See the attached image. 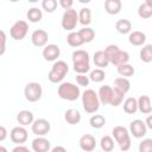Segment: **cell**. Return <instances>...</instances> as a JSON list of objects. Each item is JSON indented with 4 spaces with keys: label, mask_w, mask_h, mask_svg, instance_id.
<instances>
[{
    "label": "cell",
    "mask_w": 152,
    "mask_h": 152,
    "mask_svg": "<svg viewBox=\"0 0 152 152\" xmlns=\"http://www.w3.org/2000/svg\"><path fill=\"white\" fill-rule=\"evenodd\" d=\"M103 51L107 55V57L109 59V63H112L115 66H119L121 64H126L129 61L128 52L120 50L119 46L115 45V44H109Z\"/></svg>",
    "instance_id": "cell-1"
},
{
    "label": "cell",
    "mask_w": 152,
    "mask_h": 152,
    "mask_svg": "<svg viewBox=\"0 0 152 152\" xmlns=\"http://www.w3.org/2000/svg\"><path fill=\"white\" fill-rule=\"evenodd\" d=\"M100 101L97 93L93 89H86L82 94V106L88 114L96 113L100 108Z\"/></svg>",
    "instance_id": "cell-2"
},
{
    "label": "cell",
    "mask_w": 152,
    "mask_h": 152,
    "mask_svg": "<svg viewBox=\"0 0 152 152\" xmlns=\"http://www.w3.org/2000/svg\"><path fill=\"white\" fill-rule=\"evenodd\" d=\"M57 93H58V96L61 99L66 100V101H75L81 95L80 87L71 83V82H62L58 86Z\"/></svg>",
    "instance_id": "cell-3"
},
{
    "label": "cell",
    "mask_w": 152,
    "mask_h": 152,
    "mask_svg": "<svg viewBox=\"0 0 152 152\" xmlns=\"http://www.w3.org/2000/svg\"><path fill=\"white\" fill-rule=\"evenodd\" d=\"M68 71H69V65L66 64V62L56 61L52 64V66L48 74V78L51 83H59L63 81V78L65 77Z\"/></svg>",
    "instance_id": "cell-4"
},
{
    "label": "cell",
    "mask_w": 152,
    "mask_h": 152,
    "mask_svg": "<svg viewBox=\"0 0 152 152\" xmlns=\"http://www.w3.org/2000/svg\"><path fill=\"white\" fill-rule=\"evenodd\" d=\"M112 134L115 139V141L118 142L119 147L121 151L126 152L131 148V135H129V132L126 127L124 126H115L113 129H112Z\"/></svg>",
    "instance_id": "cell-5"
},
{
    "label": "cell",
    "mask_w": 152,
    "mask_h": 152,
    "mask_svg": "<svg viewBox=\"0 0 152 152\" xmlns=\"http://www.w3.org/2000/svg\"><path fill=\"white\" fill-rule=\"evenodd\" d=\"M24 95H25V99L28 102L39 101L42 99V95H43V89H42L40 83H38V82L27 83L24 88Z\"/></svg>",
    "instance_id": "cell-6"
},
{
    "label": "cell",
    "mask_w": 152,
    "mask_h": 152,
    "mask_svg": "<svg viewBox=\"0 0 152 152\" xmlns=\"http://www.w3.org/2000/svg\"><path fill=\"white\" fill-rule=\"evenodd\" d=\"M77 23H78V14H77L76 10L70 8V10L64 11V13L62 15V20H61V25H62L63 30L72 32V30L76 27Z\"/></svg>",
    "instance_id": "cell-7"
},
{
    "label": "cell",
    "mask_w": 152,
    "mask_h": 152,
    "mask_svg": "<svg viewBox=\"0 0 152 152\" xmlns=\"http://www.w3.org/2000/svg\"><path fill=\"white\" fill-rule=\"evenodd\" d=\"M28 31V24L25 20H18L15 21L11 30H10V34L14 40H23Z\"/></svg>",
    "instance_id": "cell-8"
},
{
    "label": "cell",
    "mask_w": 152,
    "mask_h": 152,
    "mask_svg": "<svg viewBox=\"0 0 152 152\" xmlns=\"http://www.w3.org/2000/svg\"><path fill=\"white\" fill-rule=\"evenodd\" d=\"M51 125L46 119H37L32 122L31 129L37 137H44L50 132Z\"/></svg>",
    "instance_id": "cell-9"
},
{
    "label": "cell",
    "mask_w": 152,
    "mask_h": 152,
    "mask_svg": "<svg viewBox=\"0 0 152 152\" xmlns=\"http://www.w3.org/2000/svg\"><path fill=\"white\" fill-rule=\"evenodd\" d=\"M10 138H11L12 142H14L17 145H21V144H24L27 140L28 133H27L25 127L17 126V127H13L12 131L10 132Z\"/></svg>",
    "instance_id": "cell-10"
},
{
    "label": "cell",
    "mask_w": 152,
    "mask_h": 152,
    "mask_svg": "<svg viewBox=\"0 0 152 152\" xmlns=\"http://www.w3.org/2000/svg\"><path fill=\"white\" fill-rule=\"evenodd\" d=\"M129 133L134 138H142L147 133V127L142 120L135 119L129 124Z\"/></svg>",
    "instance_id": "cell-11"
},
{
    "label": "cell",
    "mask_w": 152,
    "mask_h": 152,
    "mask_svg": "<svg viewBox=\"0 0 152 152\" xmlns=\"http://www.w3.org/2000/svg\"><path fill=\"white\" fill-rule=\"evenodd\" d=\"M42 55H43L45 61H48V62H56L57 58L61 55V49L56 44H48V45L44 46Z\"/></svg>",
    "instance_id": "cell-12"
},
{
    "label": "cell",
    "mask_w": 152,
    "mask_h": 152,
    "mask_svg": "<svg viewBox=\"0 0 152 152\" xmlns=\"http://www.w3.org/2000/svg\"><path fill=\"white\" fill-rule=\"evenodd\" d=\"M48 39H49V34L45 30H42V28H38V30H34L31 34V42L34 46L37 48H43L48 43Z\"/></svg>",
    "instance_id": "cell-13"
},
{
    "label": "cell",
    "mask_w": 152,
    "mask_h": 152,
    "mask_svg": "<svg viewBox=\"0 0 152 152\" xmlns=\"http://www.w3.org/2000/svg\"><path fill=\"white\" fill-rule=\"evenodd\" d=\"M78 144H80L81 150L84 152H91L96 147V140L91 134H83L80 138Z\"/></svg>",
    "instance_id": "cell-14"
},
{
    "label": "cell",
    "mask_w": 152,
    "mask_h": 152,
    "mask_svg": "<svg viewBox=\"0 0 152 152\" xmlns=\"http://www.w3.org/2000/svg\"><path fill=\"white\" fill-rule=\"evenodd\" d=\"M31 146H32L33 152H49L51 147L49 139L44 137H37L36 139H33Z\"/></svg>",
    "instance_id": "cell-15"
},
{
    "label": "cell",
    "mask_w": 152,
    "mask_h": 152,
    "mask_svg": "<svg viewBox=\"0 0 152 152\" xmlns=\"http://www.w3.org/2000/svg\"><path fill=\"white\" fill-rule=\"evenodd\" d=\"M112 94H113V88L110 86H102V87H100L99 93H97L100 103L109 104L110 99H112Z\"/></svg>",
    "instance_id": "cell-16"
},
{
    "label": "cell",
    "mask_w": 152,
    "mask_h": 152,
    "mask_svg": "<svg viewBox=\"0 0 152 152\" xmlns=\"http://www.w3.org/2000/svg\"><path fill=\"white\" fill-rule=\"evenodd\" d=\"M138 103V110L141 112L142 114H150L152 112V106H151V99L147 95H141L137 100Z\"/></svg>",
    "instance_id": "cell-17"
},
{
    "label": "cell",
    "mask_w": 152,
    "mask_h": 152,
    "mask_svg": "<svg viewBox=\"0 0 152 152\" xmlns=\"http://www.w3.org/2000/svg\"><path fill=\"white\" fill-rule=\"evenodd\" d=\"M17 121L19 122L20 126L25 127V126H28V125H32V122L34 121V116H33V113L30 112V110H20L17 115Z\"/></svg>",
    "instance_id": "cell-18"
},
{
    "label": "cell",
    "mask_w": 152,
    "mask_h": 152,
    "mask_svg": "<svg viewBox=\"0 0 152 152\" xmlns=\"http://www.w3.org/2000/svg\"><path fill=\"white\" fill-rule=\"evenodd\" d=\"M93 62L99 69H103V68L108 66V64H109V59H108V57H107V55L104 53L103 50H99L94 53Z\"/></svg>",
    "instance_id": "cell-19"
},
{
    "label": "cell",
    "mask_w": 152,
    "mask_h": 152,
    "mask_svg": "<svg viewBox=\"0 0 152 152\" xmlns=\"http://www.w3.org/2000/svg\"><path fill=\"white\" fill-rule=\"evenodd\" d=\"M113 89L125 95L131 89V82L128 81V78L118 77V78L114 80V87H113Z\"/></svg>",
    "instance_id": "cell-20"
},
{
    "label": "cell",
    "mask_w": 152,
    "mask_h": 152,
    "mask_svg": "<svg viewBox=\"0 0 152 152\" xmlns=\"http://www.w3.org/2000/svg\"><path fill=\"white\" fill-rule=\"evenodd\" d=\"M128 42L134 45V46H141L145 44L146 42V34L141 31H133V32H129V36H128Z\"/></svg>",
    "instance_id": "cell-21"
},
{
    "label": "cell",
    "mask_w": 152,
    "mask_h": 152,
    "mask_svg": "<svg viewBox=\"0 0 152 152\" xmlns=\"http://www.w3.org/2000/svg\"><path fill=\"white\" fill-rule=\"evenodd\" d=\"M121 7H122V4L120 0H106L104 1V11L108 14L115 15L120 13Z\"/></svg>",
    "instance_id": "cell-22"
},
{
    "label": "cell",
    "mask_w": 152,
    "mask_h": 152,
    "mask_svg": "<svg viewBox=\"0 0 152 152\" xmlns=\"http://www.w3.org/2000/svg\"><path fill=\"white\" fill-rule=\"evenodd\" d=\"M64 119L69 125H77L81 121V113L75 108H69L64 113Z\"/></svg>",
    "instance_id": "cell-23"
},
{
    "label": "cell",
    "mask_w": 152,
    "mask_h": 152,
    "mask_svg": "<svg viewBox=\"0 0 152 152\" xmlns=\"http://www.w3.org/2000/svg\"><path fill=\"white\" fill-rule=\"evenodd\" d=\"M72 64H81V63H89L90 57L86 50H76L71 55Z\"/></svg>",
    "instance_id": "cell-24"
},
{
    "label": "cell",
    "mask_w": 152,
    "mask_h": 152,
    "mask_svg": "<svg viewBox=\"0 0 152 152\" xmlns=\"http://www.w3.org/2000/svg\"><path fill=\"white\" fill-rule=\"evenodd\" d=\"M138 15L142 19H148L152 15V2L150 0H146L142 2L138 8Z\"/></svg>",
    "instance_id": "cell-25"
},
{
    "label": "cell",
    "mask_w": 152,
    "mask_h": 152,
    "mask_svg": "<svg viewBox=\"0 0 152 152\" xmlns=\"http://www.w3.org/2000/svg\"><path fill=\"white\" fill-rule=\"evenodd\" d=\"M115 28L121 34H127L132 30V23L128 19H120L115 23Z\"/></svg>",
    "instance_id": "cell-26"
},
{
    "label": "cell",
    "mask_w": 152,
    "mask_h": 152,
    "mask_svg": "<svg viewBox=\"0 0 152 152\" xmlns=\"http://www.w3.org/2000/svg\"><path fill=\"white\" fill-rule=\"evenodd\" d=\"M77 14H78V23L82 24L84 27L91 23V11L89 8H87V7L81 8Z\"/></svg>",
    "instance_id": "cell-27"
},
{
    "label": "cell",
    "mask_w": 152,
    "mask_h": 152,
    "mask_svg": "<svg viewBox=\"0 0 152 152\" xmlns=\"http://www.w3.org/2000/svg\"><path fill=\"white\" fill-rule=\"evenodd\" d=\"M124 110L126 114H134L138 110V103H137V99L131 96L127 97L124 101Z\"/></svg>",
    "instance_id": "cell-28"
},
{
    "label": "cell",
    "mask_w": 152,
    "mask_h": 152,
    "mask_svg": "<svg viewBox=\"0 0 152 152\" xmlns=\"http://www.w3.org/2000/svg\"><path fill=\"white\" fill-rule=\"evenodd\" d=\"M77 33L82 38L83 43H90L95 38V31L89 26H86V27L81 28L80 31H77Z\"/></svg>",
    "instance_id": "cell-29"
},
{
    "label": "cell",
    "mask_w": 152,
    "mask_h": 152,
    "mask_svg": "<svg viewBox=\"0 0 152 152\" xmlns=\"http://www.w3.org/2000/svg\"><path fill=\"white\" fill-rule=\"evenodd\" d=\"M116 70H118V74H119L121 77H125V78H128V77L133 76V75H134V72H135L134 68H133L129 63L121 64V65L116 66Z\"/></svg>",
    "instance_id": "cell-30"
},
{
    "label": "cell",
    "mask_w": 152,
    "mask_h": 152,
    "mask_svg": "<svg viewBox=\"0 0 152 152\" xmlns=\"http://www.w3.org/2000/svg\"><path fill=\"white\" fill-rule=\"evenodd\" d=\"M26 17H27L28 21H31V23H38V21L42 20L43 13H42V10H39L38 7H31L27 11Z\"/></svg>",
    "instance_id": "cell-31"
},
{
    "label": "cell",
    "mask_w": 152,
    "mask_h": 152,
    "mask_svg": "<svg viewBox=\"0 0 152 152\" xmlns=\"http://www.w3.org/2000/svg\"><path fill=\"white\" fill-rule=\"evenodd\" d=\"M100 146L102 152H112L114 148V139L110 135H103L100 140Z\"/></svg>",
    "instance_id": "cell-32"
},
{
    "label": "cell",
    "mask_w": 152,
    "mask_h": 152,
    "mask_svg": "<svg viewBox=\"0 0 152 152\" xmlns=\"http://www.w3.org/2000/svg\"><path fill=\"white\" fill-rule=\"evenodd\" d=\"M66 43L70 45V46H72V48H78V46H81L82 44H84L83 43V40H82V38L80 37V34L77 33V32H70L68 36H66Z\"/></svg>",
    "instance_id": "cell-33"
},
{
    "label": "cell",
    "mask_w": 152,
    "mask_h": 152,
    "mask_svg": "<svg viewBox=\"0 0 152 152\" xmlns=\"http://www.w3.org/2000/svg\"><path fill=\"white\" fill-rule=\"evenodd\" d=\"M140 59L144 63H150L152 62V45L151 44H146L145 46H142V49L140 50Z\"/></svg>",
    "instance_id": "cell-34"
},
{
    "label": "cell",
    "mask_w": 152,
    "mask_h": 152,
    "mask_svg": "<svg viewBox=\"0 0 152 152\" xmlns=\"http://www.w3.org/2000/svg\"><path fill=\"white\" fill-rule=\"evenodd\" d=\"M89 124H90V126H91L93 128L99 129V128H102V127L104 126L106 119H104V116L101 115V114H94V115L89 119Z\"/></svg>",
    "instance_id": "cell-35"
},
{
    "label": "cell",
    "mask_w": 152,
    "mask_h": 152,
    "mask_svg": "<svg viewBox=\"0 0 152 152\" xmlns=\"http://www.w3.org/2000/svg\"><path fill=\"white\" fill-rule=\"evenodd\" d=\"M89 77V80L90 81H93V82H95V83H100V82H102L103 80H104V77H106V72L102 70V69H95V70H91L90 71V75L88 76Z\"/></svg>",
    "instance_id": "cell-36"
},
{
    "label": "cell",
    "mask_w": 152,
    "mask_h": 152,
    "mask_svg": "<svg viewBox=\"0 0 152 152\" xmlns=\"http://www.w3.org/2000/svg\"><path fill=\"white\" fill-rule=\"evenodd\" d=\"M42 7L45 12L53 13L57 8V1L56 0H43L42 1Z\"/></svg>",
    "instance_id": "cell-37"
},
{
    "label": "cell",
    "mask_w": 152,
    "mask_h": 152,
    "mask_svg": "<svg viewBox=\"0 0 152 152\" xmlns=\"http://www.w3.org/2000/svg\"><path fill=\"white\" fill-rule=\"evenodd\" d=\"M124 96H125L124 94H121V93H119V91H116V90L113 89V94H112V99H110L109 104L113 106V107L120 106L122 103V101H124Z\"/></svg>",
    "instance_id": "cell-38"
},
{
    "label": "cell",
    "mask_w": 152,
    "mask_h": 152,
    "mask_svg": "<svg viewBox=\"0 0 152 152\" xmlns=\"http://www.w3.org/2000/svg\"><path fill=\"white\" fill-rule=\"evenodd\" d=\"M139 152H152V139H144L139 144Z\"/></svg>",
    "instance_id": "cell-39"
},
{
    "label": "cell",
    "mask_w": 152,
    "mask_h": 152,
    "mask_svg": "<svg viewBox=\"0 0 152 152\" xmlns=\"http://www.w3.org/2000/svg\"><path fill=\"white\" fill-rule=\"evenodd\" d=\"M76 82H77V84H78V86L88 87V86H89L90 80H89V77H88V76H86V75H80V74H77V76H76Z\"/></svg>",
    "instance_id": "cell-40"
},
{
    "label": "cell",
    "mask_w": 152,
    "mask_h": 152,
    "mask_svg": "<svg viewBox=\"0 0 152 152\" xmlns=\"http://www.w3.org/2000/svg\"><path fill=\"white\" fill-rule=\"evenodd\" d=\"M6 51V33L0 30V56H2Z\"/></svg>",
    "instance_id": "cell-41"
},
{
    "label": "cell",
    "mask_w": 152,
    "mask_h": 152,
    "mask_svg": "<svg viewBox=\"0 0 152 152\" xmlns=\"http://www.w3.org/2000/svg\"><path fill=\"white\" fill-rule=\"evenodd\" d=\"M72 5H74V1L72 0H59V6L62 8H64L65 11L72 8Z\"/></svg>",
    "instance_id": "cell-42"
},
{
    "label": "cell",
    "mask_w": 152,
    "mask_h": 152,
    "mask_svg": "<svg viewBox=\"0 0 152 152\" xmlns=\"http://www.w3.org/2000/svg\"><path fill=\"white\" fill-rule=\"evenodd\" d=\"M12 152H32V151H30L26 146H24V145H17L13 150H12Z\"/></svg>",
    "instance_id": "cell-43"
},
{
    "label": "cell",
    "mask_w": 152,
    "mask_h": 152,
    "mask_svg": "<svg viewBox=\"0 0 152 152\" xmlns=\"http://www.w3.org/2000/svg\"><path fill=\"white\" fill-rule=\"evenodd\" d=\"M6 138H7V129L6 127L0 125V141H4Z\"/></svg>",
    "instance_id": "cell-44"
},
{
    "label": "cell",
    "mask_w": 152,
    "mask_h": 152,
    "mask_svg": "<svg viewBox=\"0 0 152 152\" xmlns=\"http://www.w3.org/2000/svg\"><path fill=\"white\" fill-rule=\"evenodd\" d=\"M51 152H66V150H65L63 146H55V147L51 150Z\"/></svg>",
    "instance_id": "cell-45"
},
{
    "label": "cell",
    "mask_w": 152,
    "mask_h": 152,
    "mask_svg": "<svg viewBox=\"0 0 152 152\" xmlns=\"http://www.w3.org/2000/svg\"><path fill=\"white\" fill-rule=\"evenodd\" d=\"M145 125H146V127H147V128H152V116H151V115H148V116H147Z\"/></svg>",
    "instance_id": "cell-46"
},
{
    "label": "cell",
    "mask_w": 152,
    "mask_h": 152,
    "mask_svg": "<svg viewBox=\"0 0 152 152\" xmlns=\"http://www.w3.org/2000/svg\"><path fill=\"white\" fill-rule=\"evenodd\" d=\"M0 152H8V151H7V148H6L5 146L0 145Z\"/></svg>",
    "instance_id": "cell-47"
}]
</instances>
